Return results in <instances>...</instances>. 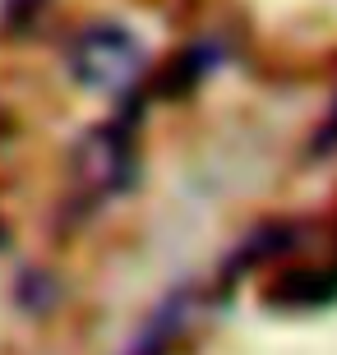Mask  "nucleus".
Returning a JSON list of instances; mask_svg holds the SVG:
<instances>
[{"mask_svg": "<svg viewBox=\"0 0 337 355\" xmlns=\"http://www.w3.org/2000/svg\"><path fill=\"white\" fill-rule=\"evenodd\" d=\"M222 60H227V42H222V37H199V42H190V46L171 60L167 74L157 79V92H162V97H181V92L199 88L208 74H217Z\"/></svg>", "mask_w": 337, "mask_h": 355, "instance_id": "20e7f679", "label": "nucleus"}, {"mask_svg": "<svg viewBox=\"0 0 337 355\" xmlns=\"http://www.w3.org/2000/svg\"><path fill=\"white\" fill-rule=\"evenodd\" d=\"M65 69L79 88L111 97V102H134L139 83L148 79V55L139 37L116 19H92L69 37L65 46Z\"/></svg>", "mask_w": 337, "mask_h": 355, "instance_id": "f257e3e1", "label": "nucleus"}, {"mask_svg": "<svg viewBox=\"0 0 337 355\" xmlns=\"http://www.w3.org/2000/svg\"><path fill=\"white\" fill-rule=\"evenodd\" d=\"M190 314H195V291H171L167 300L153 309V318L139 328V337L120 355H167L171 342L190 328Z\"/></svg>", "mask_w": 337, "mask_h": 355, "instance_id": "7ed1b4c3", "label": "nucleus"}, {"mask_svg": "<svg viewBox=\"0 0 337 355\" xmlns=\"http://www.w3.org/2000/svg\"><path fill=\"white\" fill-rule=\"evenodd\" d=\"M333 148H337V102H333V111H328L324 130L314 134V157H324V153H333Z\"/></svg>", "mask_w": 337, "mask_h": 355, "instance_id": "39448f33", "label": "nucleus"}, {"mask_svg": "<svg viewBox=\"0 0 337 355\" xmlns=\"http://www.w3.org/2000/svg\"><path fill=\"white\" fill-rule=\"evenodd\" d=\"M134 120H139V102H125L116 120H106L97 130H88L74 148V175L79 189L92 203H111L139 180V157H134Z\"/></svg>", "mask_w": 337, "mask_h": 355, "instance_id": "f03ea898", "label": "nucleus"}]
</instances>
